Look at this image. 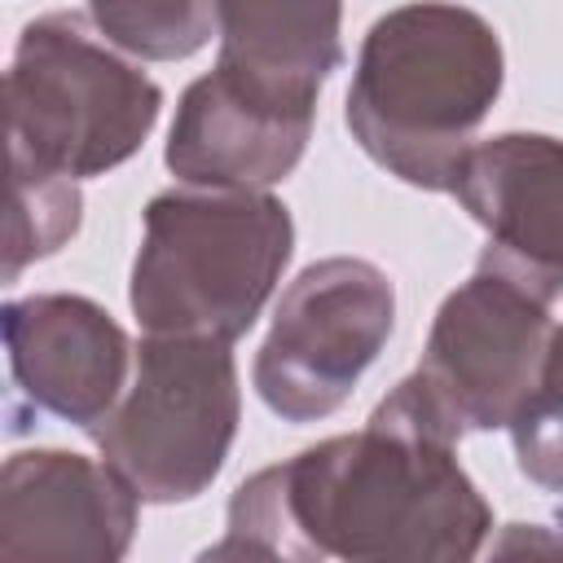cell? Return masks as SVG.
Segmentation results:
<instances>
[{
    "label": "cell",
    "mask_w": 563,
    "mask_h": 563,
    "mask_svg": "<svg viewBox=\"0 0 563 563\" xmlns=\"http://www.w3.org/2000/svg\"><path fill=\"white\" fill-rule=\"evenodd\" d=\"M453 444L391 387L361 431L255 471L207 559H475L493 510Z\"/></svg>",
    "instance_id": "cell-1"
},
{
    "label": "cell",
    "mask_w": 563,
    "mask_h": 563,
    "mask_svg": "<svg viewBox=\"0 0 563 563\" xmlns=\"http://www.w3.org/2000/svg\"><path fill=\"white\" fill-rule=\"evenodd\" d=\"M501 79L506 57L488 18L449 0H418L369 26L343 119L383 172L449 194Z\"/></svg>",
    "instance_id": "cell-2"
},
{
    "label": "cell",
    "mask_w": 563,
    "mask_h": 563,
    "mask_svg": "<svg viewBox=\"0 0 563 563\" xmlns=\"http://www.w3.org/2000/svg\"><path fill=\"white\" fill-rule=\"evenodd\" d=\"M295 220L268 189L180 185L145 207L128 303L145 334L242 339L277 290Z\"/></svg>",
    "instance_id": "cell-3"
},
{
    "label": "cell",
    "mask_w": 563,
    "mask_h": 563,
    "mask_svg": "<svg viewBox=\"0 0 563 563\" xmlns=\"http://www.w3.org/2000/svg\"><path fill=\"white\" fill-rule=\"evenodd\" d=\"M163 88L75 9L22 26L9 75V150L62 172L106 176L154 132Z\"/></svg>",
    "instance_id": "cell-4"
},
{
    "label": "cell",
    "mask_w": 563,
    "mask_h": 563,
    "mask_svg": "<svg viewBox=\"0 0 563 563\" xmlns=\"http://www.w3.org/2000/svg\"><path fill=\"white\" fill-rule=\"evenodd\" d=\"M242 418L229 339L145 334L132 383L88 431L141 501H194L220 475Z\"/></svg>",
    "instance_id": "cell-5"
},
{
    "label": "cell",
    "mask_w": 563,
    "mask_h": 563,
    "mask_svg": "<svg viewBox=\"0 0 563 563\" xmlns=\"http://www.w3.org/2000/svg\"><path fill=\"white\" fill-rule=\"evenodd\" d=\"M554 330L541 295L479 260L444 295L418 369L396 387L453 440L510 427L541 383Z\"/></svg>",
    "instance_id": "cell-6"
},
{
    "label": "cell",
    "mask_w": 563,
    "mask_h": 563,
    "mask_svg": "<svg viewBox=\"0 0 563 563\" xmlns=\"http://www.w3.org/2000/svg\"><path fill=\"white\" fill-rule=\"evenodd\" d=\"M396 325L391 277L356 255L308 264L277 299L255 352V391L286 422H321L347 405Z\"/></svg>",
    "instance_id": "cell-7"
},
{
    "label": "cell",
    "mask_w": 563,
    "mask_h": 563,
    "mask_svg": "<svg viewBox=\"0 0 563 563\" xmlns=\"http://www.w3.org/2000/svg\"><path fill=\"white\" fill-rule=\"evenodd\" d=\"M488 233L484 264L510 273L532 295H563V141L545 132H501L457 167L449 189Z\"/></svg>",
    "instance_id": "cell-8"
},
{
    "label": "cell",
    "mask_w": 563,
    "mask_h": 563,
    "mask_svg": "<svg viewBox=\"0 0 563 563\" xmlns=\"http://www.w3.org/2000/svg\"><path fill=\"white\" fill-rule=\"evenodd\" d=\"M136 501L106 457L22 449L0 475V559L114 563L136 537Z\"/></svg>",
    "instance_id": "cell-9"
},
{
    "label": "cell",
    "mask_w": 563,
    "mask_h": 563,
    "mask_svg": "<svg viewBox=\"0 0 563 563\" xmlns=\"http://www.w3.org/2000/svg\"><path fill=\"white\" fill-rule=\"evenodd\" d=\"M4 352L18 391L70 422L92 431L128 391V365L136 347L123 325L88 295H26L4 303Z\"/></svg>",
    "instance_id": "cell-10"
},
{
    "label": "cell",
    "mask_w": 563,
    "mask_h": 563,
    "mask_svg": "<svg viewBox=\"0 0 563 563\" xmlns=\"http://www.w3.org/2000/svg\"><path fill=\"white\" fill-rule=\"evenodd\" d=\"M317 106L255 92L211 66L176 106L163 163L180 185L268 189L308 150Z\"/></svg>",
    "instance_id": "cell-11"
},
{
    "label": "cell",
    "mask_w": 563,
    "mask_h": 563,
    "mask_svg": "<svg viewBox=\"0 0 563 563\" xmlns=\"http://www.w3.org/2000/svg\"><path fill=\"white\" fill-rule=\"evenodd\" d=\"M343 0H216V66L238 84L317 106L343 62Z\"/></svg>",
    "instance_id": "cell-12"
},
{
    "label": "cell",
    "mask_w": 563,
    "mask_h": 563,
    "mask_svg": "<svg viewBox=\"0 0 563 563\" xmlns=\"http://www.w3.org/2000/svg\"><path fill=\"white\" fill-rule=\"evenodd\" d=\"M9 246H4V282H18V273L31 260L53 255L66 246L79 229V185L75 176H62L18 150H9Z\"/></svg>",
    "instance_id": "cell-13"
},
{
    "label": "cell",
    "mask_w": 563,
    "mask_h": 563,
    "mask_svg": "<svg viewBox=\"0 0 563 563\" xmlns=\"http://www.w3.org/2000/svg\"><path fill=\"white\" fill-rule=\"evenodd\" d=\"M97 31L132 57L180 62L216 35V0H88Z\"/></svg>",
    "instance_id": "cell-14"
},
{
    "label": "cell",
    "mask_w": 563,
    "mask_h": 563,
    "mask_svg": "<svg viewBox=\"0 0 563 563\" xmlns=\"http://www.w3.org/2000/svg\"><path fill=\"white\" fill-rule=\"evenodd\" d=\"M510 440H515L519 471L537 488L563 493V330H554L541 383L528 396V405L515 413Z\"/></svg>",
    "instance_id": "cell-15"
},
{
    "label": "cell",
    "mask_w": 563,
    "mask_h": 563,
    "mask_svg": "<svg viewBox=\"0 0 563 563\" xmlns=\"http://www.w3.org/2000/svg\"><path fill=\"white\" fill-rule=\"evenodd\" d=\"M559 528H563V510H559Z\"/></svg>",
    "instance_id": "cell-16"
}]
</instances>
